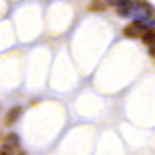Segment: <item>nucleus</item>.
Wrapping results in <instances>:
<instances>
[{
  "label": "nucleus",
  "mask_w": 155,
  "mask_h": 155,
  "mask_svg": "<svg viewBox=\"0 0 155 155\" xmlns=\"http://www.w3.org/2000/svg\"><path fill=\"white\" fill-rule=\"evenodd\" d=\"M151 54H153V56H155V48H151Z\"/></svg>",
  "instance_id": "5"
},
{
  "label": "nucleus",
  "mask_w": 155,
  "mask_h": 155,
  "mask_svg": "<svg viewBox=\"0 0 155 155\" xmlns=\"http://www.w3.org/2000/svg\"><path fill=\"white\" fill-rule=\"evenodd\" d=\"M143 41L149 48H155V27H149V29H147V33L143 35Z\"/></svg>",
  "instance_id": "3"
},
{
  "label": "nucleus",
  "mask_w": 155,
  "mask_h": 155,
  "mask_svg": "<svg viewBox=\"0 0 155 155\" xmlns=\"http://www.w3.org/2000/svg\"><path fill=\"white\" fill-rule=\"evenodd\" d=\"M19 147V137L17 134H8L2 143V149H17Z\"/></svg>",
  "instance_id": "2"
},
{
  "label": "nucleus",
  "mask_w": 155,
  "mask_h": 155,
  "mask_svg": "<svg viewBox=\"0 0 155 155\" xmlns=\"http://www.w3.org/2000/svg\"><path fill=\"white\" fill-rule=\"evenodd\" d=\"M147 25L143 23V21H134V23H130L126 29H124V35L126 37H143L145 33H147Z\"/></svg>",
  "instance_id": "1"
},
{
  "label": "nucleus",
  "mask_w": 155,
  "mask_h": 155,
  "mask_svg": "<svg viewBox=\"0 0 155 155\" xmlns=\"http://www.w3.org/2000/svg\"><path fill=\"white\" fill-rule=\"evenodd\" d=\"M19 116H21V107H12L11 112L6 114V124H8V126H12V122L19 118Z\"/></svg>",
  "instance_id": "4"
}]
</instances>
